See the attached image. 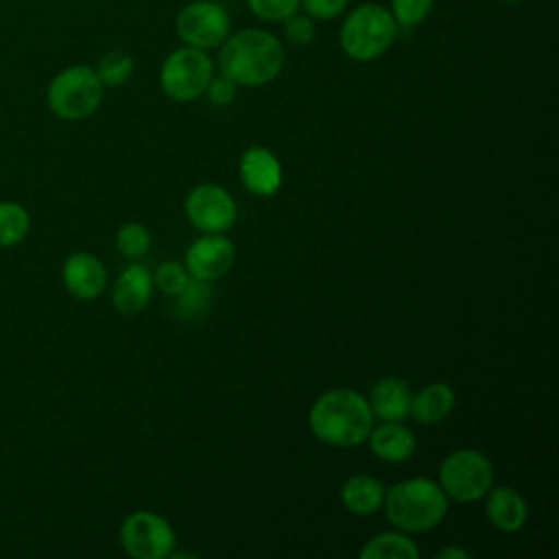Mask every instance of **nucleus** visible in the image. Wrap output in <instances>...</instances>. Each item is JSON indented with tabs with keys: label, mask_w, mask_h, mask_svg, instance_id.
Returning <instances> with one entry per match:
<instances>
[{
	"label": "nucleus",
	"mask_w": 559,
	"mask_h": 559,
	"mask_svg": "<svg viewBox=\"0 0 559 559\" xmlns=\"http://www.w3.org/2000/svg\"><path fill=\"white\" fill-rule=\"evenodd\" d=\"M435 0H391V15L402 28H413L430 13Z\"/></svg>",
	"instance_id": "26"
},
{
	"label": "nucleus",
	"mask_w": 559,
	"mask_h": 559,
	"mask_svg": "<svg viewBox=\"0 0 559 559\" xmlns=\"http://www.w3.org/2000/svg\"><path fill=\"white\" fill-rule=\"evenodd\" d=\"M214 76L212 59L205 50L194 46H183L173 50L159 70V85L164 94L177 103L199 98L210 79Z\"/></svg>",
	"instance_id": "7"
},
{
	"label": "nucleus",
	"mask_w": 559,
	"mask_h": 559,
	"mask_svg": "<svg viewBox=\"0 0 559 559\" xmlns=\"http://www.w3.org/2000/svg\"><path fill=\"white\" fill-rule=\"evenodd\" d=\"M116 247L129 260L142 258L151 247V234L142 223H124L116 234Z\"/></svg>",
	"instance_id": "24"
},
{
	"label": "nucleus",
	"mask_w": 559,
	"mask_h": 559,
	"mask_svg": "<svg viewBox=\"0 0 559 559\" xmlns=\"http://www.w3.org/2000/svg\"><path fill=\"white\" fill-rule=\"evenodd\" d=\"M188 280H190V273L186 271L183 264H179V262H175V260H164V262L157 266L155 275H153V284H155L162 293H166V295H170V297H175V295L188 284Z\"/></svg>",
	"instance_id": "25"
},
{
	"label": "nucleus",
	"mask_w": 559,
	"mask_h": 559,
	"mask_svg": "<svg viewBox=\"0 0 559 559\" xmlns=\"http://www.w3.org/2000/svg\"><path fill=\"white\" fill-rule=\"evenodd\" d=\"M229 15L218 2L194 0L186 4L175 20V31L188 46L207 50L221 46L229 37Z\"/></svg>",
	"instance_id": "9"
},
{
	"label": "nucleus",
	"mask_w": 559,
	"mask_h": 559,
	"mask_svg": "<svg viewBox=\"0 0 559 559\" xmlns=\"http://www.w3.org/2000/svg\"><path fill=\"white\" fill-rule=\"evenodd\" d=\"M284 66V48L275 35L262 28H245L221 44V74L236 85H264Z\"/></svg>",
	"instance_id": "2"
},
{
	"label": "nucleus",
	"mask_w": 559,
	"mask_h": 559,
	"mask_svg": "<svg viewBox=\"0 0 559 559\" xmlns=\"http://www.w3.org/2000/svg\"><path fill=\"white\" fill-rule=\"evenodd\" d=\"M31 231V214L17 201H0V249L20 245Z\"/></svg>",
	"instance_id": "21"
},
{
	"label": "nucleus",
	"mask_w": 559,
	"mask_h": 559,
	"mask_svg": "<svg viewBox=\"0 0 559 559\" xmlns=\"http://www.w3.org/2000/svg\"><path fill=\"white\" fill-rule=\"evenodd\" d=\"M439 485L456 502H476L493 487V465L480 450H454L441 461Z\"/></svg>",
	"instance_id": "6"
},
{
	"label": "nucleus",
	"mask_w": 559,
	"mask_h": 559,
	"mask_svg": "<svg viewBox=\"0 0 559 559\" xmlns=\"http://www.w3.org/2000/svg\"><path fill=\"white\" fill-rule=\"evenodd\" d=\"M437 557H439V559H467L469 552L463 550V548H456V546H448V548L439 550Z\"/></svg>",
	"instance_id": "31"
},
{
	"label": "nucleus",
	"mask_w": 559,
	"mask_h": 559,
	"mask_svg": "<svg viewBox=\"0 0 559 559\" xmlns=\"http://www.w3.org/2000/svg\"><path fill=\"white\" fill-rule=\"evenodd\" d=\"M397 28L391 11L384 7L373 2L360 4L341 26V48L354 61H371L391 48Z\"/></svg>",
	"instance_id": "4"
},
{
	"label": "nucleus",
	"mask_w": 559,
	"mask_h": 559,
	"mask_svg": "<svg viewBox=\"0 0 559 559\" xmlns=\"http://www.w3.org/2000/svg\"><path fill=\"white\" fill-rule=\"evenodd\" d=\"M485 498H487L485 511L493 528L502 533H515L524 526L528 518V507L520 491H515L513 487L500 485V487H491Z\"/></svg>",
	"instance_id": "17"
},
{
	"label": "nucleus",
	"mask_w": 559,
	"mask_h": 559,
	"mask_svg": "<svg viewBox=\"0 0 559 559\" xmlns=\"http://www.w3.org/2000/svg\"><path fill=\"white\" fill-rule=\"evenodd\" d=\"M94 72L103 87H118L133 74V59L122 50H109L98 59Z\"/></svg>",
	"instance_id": "23"
},
{
	"label": "nucleus",
	"mask_w": 559,
	"mask_h": 559,
	"mask_svg": "<svg viewBox=\"0 0 559 559\" xmlns=\"http://www.w3.org/2000/svg\"><path fill=\"white\" fill-rule=\"evenodd\" d=\"M456 404V393L448 382H430L413 395L411 417L421 426H435L443 421Z\"/></svg>",
	"instance_id": "18"
},
{
	"label": "nucleus",
	"mask_w": 559,
	"mask_h": 559,
	"mask_svg": "<svg viewBox=\"0 0 559 559\" xmlns=\"http://www.w3.org/2000/svg\"><path fill=\"white\" fill-rule=\"evenodd\" d=\"M188 221L205 234H223L236 223V201L218 183L192 188L183 203Z\"/></svg>",
	"instance_id": "10"
},
{
	"label": "nucleus",
	"mask_w": 559,
	"mask_h": 559,
	"mask_svg": "<svg viewBox=\"0 0 559 559\" xmlns=\"http://www.w3.org/2000/svg\"><path fill=\"white\" fill-rule=\"evenodd\" d=\"M177 297V306H175V314L179 319H192L197 314H201L210 301H212V288L210 282L190 277L188 284L175 295Z\"/></svg>",
	"instance_id": "22"
},
{
	"label": "nucleus",
	"mask_w": 559,
	"mask_h": 559,
	"mask_svg": "<svg viewBox=\"0 0 559 559\" xmlns=\"http://www.w3.org/2000/svg\"><path fill=\"white\" fill-rule=\"evenodd\" d=\"M120 544L135 559H166L177 546L168 520L153 511H135L120 524Z\"/></svg>",
	"instance_id": "8"
},
{
	"label": "nucleus",
	"mask_w": 559,
	"mask_h": 559,
	"mask_svg": "<svg viewBox=\"0 0 559 559\" xmlns=\"http://www.w3.org/2000/svg\"><path fill=\"white\" fill-rule=\"evenodd\" d=\"M240 179L249 192L271 197L282 186V164L273 151L251 146L240 155Z\"/></svg>",
	"instance_id": "13"
},
{
	"label": "nucleus",
	"mask_w": 559,
	"mask_h": 559,
	"mask_svg": "<svg viewBox=\"0 0 559 559\" xmlns=\"http://www.w3.org/2000/svg\"><path fill=\"white\" fill-rule=\"evenodd\" d=\"M103 83L90 66H70L57 72L46 87L48 109L61 120H83L103 100Z\"/></svg>",
	"instance_id": "5"
},
{
	"label": "nucleus",
	"mask_w": 559,
	"mask_h": 559,
	"mask_svg": "<svg viewBox=\"0 0 559 559\" xmlns=\"http://www.w3.org/2000/svg\"><path fill=\"white\" fill-rule=\"evenodd\" d=\"M502 2H518V0H502Z\"/></svg>",
	"instance_id": "32"
},
{
	"label": "nucleus",
	"mask_w": 559,
	"mask_h": 559,
	"mask_svg": "<svg viewBox=\"0 0 559 559\" xmlns=\"http://www.w3.org/2000/svg\"><path fill=\"white\" fill-rule=\"evenodd\" d=\"M308 13V17L314 20H330L345 11L347 0H299Z\"/></svg>",
	"instance_id": "30"
},
{
	"label": "nucleus",
	"mask_w": 559,
	"mask_h": 559,
	"mask_svg": "<svg viewBox=\"0 0 559 559\" xmlns=\"http://www.w3.org/2000/svg\"><path fill=\"white\" fill-rule=\"evenodd\" d=\"M284 37L293 44V46H308L314 37V24L308 15H299L293 13L284 20Z\"/></svg>",
	"instance_id": "28"
},
{
	"label": "nucleus",
	"mask_w": 559,
	"mask_h": 559,
	"mask_svg": "<svg viewBox=\"0 0 559 559\" xmlns=\"http://www.w3.org/2000/svg\"><path fill=\"white\" fill-rule=\"evenodd\" d=\"M61 282L72 297L81 301H92L107 286V269L94 253L76 251L63 260Z\"/></svg>",
	"instance_id": "12"
},
{
	"label": "nucleus",
	"mask_w": 559,
	"mask_h": 559,
	"mask_svg": "<svg viewBox=\"0 0 559 559\" xmlns=\"http://www.w3.org/2000/svg\"><path fill=\"white\" fill-rule=\"evenodd\" d=\"M153 293V275L151 271L140 264L131 262L120 271L111 288V304L120 314H135L140 312Z\"/></svg>",
	"instance_id": "14"
},
{
	"label": "nucleus",
	"mask_w": 559,
	"mask_h": 559,
	"mask_svg": "<svg viewBox=\"0 0 559 559\" xmlns=\"http://www.w3.org/2000/svg\"><path fill=\"white\" fill-rule=\"evenodd\" d=\"M203 94L207 96V100H210L212 105L223 107V105H229V103L236 98V83H234L231 79H227L225 74L212 76Z\"/></svg>",
	"instance_id": "29"
},
{
	"label": "nucleus",
	"mask_w": 559,
	"mask_h": 559,
	"mask_svg": "<svg viewBox=\"0 0 559 559\" xmlns=\"http://www.w3.org/2000/svg\"><path fill=\"white\" fill-rule=\"evenodd\" d=\"M310 432L336 448H354L367 441L373 413L365 395L354 389H332L314 400L308 413Z\"/></svg>",
	"instance_id": "1"
},
{
	"label": "nucleus",
	"mask_w": 559,
	"mask_h": 559,
	"mask_svg": "<svg viewBox=\"0 0 559 559\" xmlns=\"http://www.w3.org/2000/svg\"><path fill=\"white\" fill-rule=\"evenodd\" d=\"M369 448L376 459L384 463H402L415 454L417 441L411 428L402 421H382L380 426L369 430Z\"/></svg>",
	"instance_id": "16"
},
{
	"label": "nucleus",
	"mask_w": 559,
	"mask_h": 559,
	"mask_svg": "<svg viewBox=\"0 0 559 559\" xmlns=\"http://www.w3.org/2000/svg\"><path fill=\"white\" fill-rule=\"evenodd\" d=\"M251 13L264 22H280L297 13L299 0H247Z\"/></svg>",
	"instance_id": "27"
},
{
	"label": "nucleus",
	"mask_w": 559,
	"mask_h": 559,
	"mask_svg": "<svg viewBox=\"0 0 559 559\" xmlns=\"http://www.w3.org/2000/svg\"><path fill=\"white\" fill-rule=\"evenodd\" d=\"M386 520L404 533H426L448 513V496L432 478H406L384 491Z\"/></svg>",
	"instance_id": "3"
},
{
	"label": "nucleus",
	"mask_w": 559,
	"mask_h": 559,
	"mask_svg": "<svg viewBox=\"0 0 559 559\" xmlns=\"http://www.w3.org/2000/svg\"><path fill=\"white\" fill-rule=\"evenodd\" d=\"M360 559H415L419 548L404 531L378 533L360 548Z\"/></svg>",
	"instance_id": "20"
},
{
	"label": "nucleus",
	"mask_w": 559,
	"mask_h": 559,
	"mask_svg": "<svg viewBox=\"0 0 559 559\" xmlns=\"http://www.w3.org/2000/svg\"><path fill=\"white\" fill-rule=\"evenodd\" d=\"M236 251L229 238L223 234H205L186 249V271L190 277L214 282L223 277L234 264Z\"/></svg>",
	"instance_id": "11"
},
{
	"label": "nucleus",
	"mask_w": 559,
	"mask_h": 559,
	"mask_svg": "<svg viewBox=\"0 0 559 559\" xmlns=\"http://www.w3.org/2000/svg\"><path fill=\"white\" fill-rule=\"evenodd\" d=\"M384 487L378 478L354 474L341 485V504L354 515H371L382 509Z\"/></svg>",
	"instance_id": "19"
},
{
	"label": "nucleus",
	"mask_w": 559,
	"mask_h": 559,
	"mask_svg": "<svg viewBox=\"0 0 559 559\" xmlns=\"http://www.w3.org/2000/svg\"><path fill=\"white\" fill-rule=\"evenodd\" d=\"M367 402L373 417L382 421H402L411 413L413 391L408 382H404L402 378L386 376L373 384Z\"/></svg>",
	"instance_id": "15"
}]
</instances>
